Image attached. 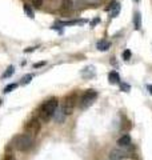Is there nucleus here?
Masks as SVG:
<instances>
[{
	"instance_id": "obj_1",
	"label": "nucleus",
	"mask_w": 152,
	"mask_h": 160,
	"mask_svg": "<svg viewBox=\"0 0 152 160\" xmlns=\"http://www.w3.org/2000/svg\"><path fill=\"white\" fill-rule=\"evenodd\" d=\"M58 107H59L58 99H49L47 102H44L38 109V119L40 120V123H47L51 118H53Z\"/></svg>"
},
{
	"instance_id": "obj_2",
	"label": "nucleus",
	"mask_w": 152,
	"mask_h": 160,
	"mask_svg": "<svg viewBox=\"0 0 152 160\" xmlns=\"http://www.w3.org/2000/svg\"><path fill=\"white\" fill-rule=\"evenodd\" d=\"M33 136L28 133H22V135H16L13 138V148L18 149V151H22V152H25V151H29L32 147H33Z\"/></svg>"
},
{
	"instance_id": "obj_3",
	"label": "nucleus",
	"mask_w": 152,
	"mask_h": 160,
	"mask_svg": "<svg viewBox=\"0 0 152 160\" xmlns=\"http://www.w3.org/2000/svg\"><path fill=\"white\" fill-rule=\"evenodd\" d=\"M134 152H135L134 144H129V146H125V147L118 146V148H115L111 151L109 158H111V160H121V159H125V158H132Z\"/></svg>"
},
{
	"instance_id": "obj_4",
	"label": "nucleus",
	"mask_w": 152,
	"mask_h": 160,
	"mask_svg": "<svg viewBox=\"0 0 152 160\" xmlns=\"http://www.w3.org/2000/svg\"><path fill=\"white\" fill-rule=\"evenodd\" d=\"M96 98H98V92L94 91V89H87V91H84L82 93V96L79 98L78 100V106L80 109H85V108H88L91 104H92Z\"/></svg>"
},
{
	"instance_id": "obj_5",
	"label": "nucleus",
	"mask_w": 152,
	"mask_h": 160,
	"mask_svg": "<svg viewBox=\"0 0 152 160\" xmlns=\"http://www.w3.org/2000/svg\"><path fill=\"white\" fill-rule=\"evenodd\" d=\"M83 6H87V4H85V0H62L60 11L71 12V11H75V9H79Z\"/></svg>"
},
{
	"instance_id": "obj_6",
	"label": "nucleus",
	"mask_w": 152,
	"mask_h": 160,
	"mask_svg": "<svg viewBox=\"0 0 152 160\" xmlns=\"http://www.w3.org/2000/svg\"><path fill=\"white\" fill-rule=\"evenodd\" d=\"M78 100H79V98H78V95H76V92H73L72 95H69V96H67L64 99V102L62 103V107H63L67 116L73 112L76 104H78Z\"/></svg>"
},
{
	"instance_id": "obj_7",
	"label": "nucleus",
	"mask_w": 152,
	"mask_h": 160,
	"mask_svg": "<svg viewBox=\"0 0 152 160\" xmlns=\"http://www.w3.org/2000/svg\"><path fill=\"white\" fill-rule=\"evenodd\" d=\"M24 131L31 136H36L40 132V120L39 119H31L24 124Z\"/></svg>"
},
{
	"instance_id": "obj_8",
	"label": "nucleus",
	"mask_w": 152,
	"mask_h": 160,
	"mask_svg": "<svg viewBox=\"0 0 152 160\" xmlns=\"http://www.w3.org/2000/svg\"><path fill=\"white\" fill-rule=\"evenodd\" d=\"M53 118H55V120H56L58 123H63L64 120H65V118H67V115H65V112H64V109H63V107H62V106L58 107V109L55 111Z\"/></svg>"
},
{
	"instance_id": "obj_9",
	"label": "nucleus",
	"mask_w": 152,
	"mask_h": 160,
	"mask_svg": "<svg viewBox=\"0 0 152 160\" xmlns=\"http://www.w3.org/2000/svg\"><path fill=\"white\" fill-rule=\"evenodd\" d=\"M129 144H132V142H131V136L129 135H123L119 140H118V146L119 147H125V146H129Z\"/></svg>"
},
{
	"instance_id": "obj_10",
	"label": "nucleus",
	"mask_w": 152,
	"mask_h": 160,
	"mask_svg": "<svg viewBox=\"0 0 152 160\" xmlns=\"http://www.w3.org/2000/svg\"><path fill=\"white\" fill-rule=\"evenodd\" d=\"M108 80H109V83H111V84H119V83H120V76H119V73L116 72V71L109 72V75H108Z\"/></svg>"
},
{
	"instance_id": "obj_11",
	"label": "nucleus",
	"mask_w": 152,
	"mask_h": 160,
	"mask_svg": "<svg viewBox=\"0 0 152 160\" xmlns=\"http://www.w3.org/2000/svg\"><path fill=\"white\" fill-rule=\"evenodd\" d=\"M109 47H111V43L107 42V40H100V42H98V44H96V48H98L99 51H107Z\"/></svg>"
},
{
	"instance_id": "obj_12",
	"label": "nucleus",
	"mask_w": 152,
	"mask_h": 160,
	"mask_svg": "<svg viewBox=\"0 0 152 160\" xmlns=\"http://www.w3.org/2000/svg\"><path fill=\"white\" fill-rule=\"evenodd\" d=\"M134 26H135V29H138V31L141 28V16L139 12H136L134 16Z\"/></svg>"
},
{
	"instance_id": "obj_13",
	"label": "nucleus",
	"mask_w": 152,
	"mask_h": 160,
	"mask_svg": "<svg viewBox=\"0 0 152 160\" xmlns=\"http://www.w3.org/2000/svg\"><path fill=\"white\" fill-rule=\"evenodd\" d=\"M23 9H24V13L27 15L28 18H31V19L35 18V13H33V11H32V8H31V6H29V4H24Z\"/></svg>"
},
{
	"instance_id": "obj_14",
	"label": "nucleus",
	"mask_w": 152,
	"mask_h": 160,
	"mask_svg": "<svg viewBox=\"0 0 152 160\" xmlns=\"http://www.w3.org/2000/svg\"><path fill=\"white\" fill-rule=\"evenodd\" d=\"M13 72H15V67H13V66H9V67L6 69V72H4V73L2 75V78H3V79H8V78H11L12 75H13Z\"/></svg>"
},
{
	"instance_id": "obj_15",
	"label": "nucleus",
	"mask_w": 152,
	"mask_h": 160,
	"mask_svg": "<svg viewBox=\"0 0 152 160\" xmlns=\"http://www.w3.org/2000/svg\"><path fill=\"white\" fill-rule=\"evenodd\" d=\"M18 88V84L16 83H12V84H8V86L6 87V88H4V93H9V92H11V91H13V89H16Z\"/></svg>"
},
{
	"instance_id": "obj_16",
	"label": "nucleus",
	"mask_w": 152,
	"mask_h": 160,
	"mask_svg": "<svg viewBox=\"0 0 152 160\" xmlns=\"http://www.w3.org/2000/svg\"><path fill=\"white\" fill-rule=\"evenodd\" d=\"M119 11H120V7H119V4H116V6L112 8V12H111V18H116V16H118Z\"/></svg>"
},
{
	"instance_id": "obj_17",
	"label": "nucleus",
	"mask_w": 152,
	"mask_h": 160,
	"mask_svg": "<svg viewBox=\"0 0 152 160\" xmlns=\"http://www.w3.org/2000/svg\"><path fill=\"white\" fill-rule=\"evenodd\" d=\"M32 78H33V76H32L31 73L27 75V76H24V78L22 79V84H28L29 82H31V79H32Z\"/></svg>"
},
{
	"instance_id": "obj_18",
	"label": "nucleus",
	"mask_w": 152,
	"mask_h": 160,
	"mask_svg": "<svg viewBox=\"0 0 152 160\" xmlns=\"http://www.w3.org/2000/svg\"><path fill=\"white\" fill-rule=\"evenodd\" d=\"M119 84H120V88H121V91H124V92H129L131 87L128 86V84H125V83H119Z\"/></svg>"
},
{
	"instance_id": "obj_19",
	"label": "nucleus",
	"mask_w": 152,
	"mask_h": 160,
	"mask_svg": "<svg viewBox=\"0 0 152 160\" xmlns=\"http://www.w3.org/2000/svg\"><path fill=\"white\" fill-rule=\"evenodd\" d=\"M32 2V6H35V7H42L43 6V0H31Z\"/></svg>"
},
{
	"instance_id": "obj_20",
	"label": "nucleus",
	"mask_w": 152,
	"mask_h": 160,
	"mask_svg": "<svg viewBox=\"0 0 152 160\" xmlns=\"http://www.w3.org/2000/svg\"><path fill=\"white\" fill-rule=\"evenodd\" d=\"M123 59H124V60L131 59V51H129V49H125V51L123 52Z\"/></svg>"
},
{
	"instance_id": "obj_21",
	"label": "nucleus",
	"mask_w": 152,
	"mask_h": 160,
	"mask_svg": "<svg viewBox=\"0 0 152 160\" xmlns=\"http://www.w3.org/2000/svg\"><path fill=\"white\" fill-rule=\"evenodd\" d=\"M4 160H16V159H15V156L12 153H7L6 156H4Z\"/></svg>"
},
{
	"instance_id": "obj_22",
	"label": "nucleus",
	"mask_w": 152,
	"mask_h": 160,
	"mask_svg": "<svg viewBox=\"0 0 152 160\" xmlns=\"http://www.w3.org/2000/svg\"><path fill=\"white\" fill-rule=\"evenodd\" d=\"M44 62H42V63H36V64H33V68H39V67H43L44 66Z\"/></svg>"
},
{
	"instance_id": "obj_23",
	"label": "nucleus",
	"mask_w": 152,
	"mask_h": 160,
	"mask_svg": "<svg viewBox=\"0 0 152 160\" xmlns=\"http://www.w3.org/2000/svg\"><path fill=\"white\" fill-rule=\"evenodd\" d=\"M96 23H99V19H95V20H94V22H92V23H91V27H94V26H95V24H96Z\"/></svg>"
},
{
	"instance_id": "obj_24",
	"label": "nucleus",
	"mask_w": 152,
	"mask_h": 160,
	"mask_svg": "<svg viewBox=\"0 0 152 160\" xmlns=\"http://www.w3.org/2000/svg\"><path fill=\"white\" fill-rule=\"evenodd\" d=\"M147 89H148V91H149V93L152 95V86H151V84H148V86H147Z\"/></svg>"
},
{
	"instance_id": "obj_25",
	"label": "nucleus",
	"mask_w": 152,
	"mask_h": 160,
	"mask_svg": "<svg viewBox=\"0 0 152 160\" xmlns=\"http://www.w3.org/2000/svg\"><path fill=\"white\" fill-rule=\"evenodd\" d=\"M33 49H35V47H31V48L25 49V51H24V52H32V51H33Z\"/></svg>"
},
{
	"instance_id": "obj_26",
	"label": "nucleus",
	"mask_w": 152,
	"mask_h": 160,
	"mask_svg": "<svg viewBox=\"0 0 152 160\" xmlns=\"http://www.w3.org/2000/svg\"><path fill=\"white\" fill-rule=\"evenodd\" d=\"M0 104H2V100H0Z\"/></svg>"
},
{
	"instance_id": "obj_27",
	"label": "nucleus",
	"mask_w": 152,
	"mask_h": 160,
	"mask_svg": "<svg viewBox=\"0 0 152 160\" xmlns=\"http://www.w3.org/2000/svg\"><path fill=\"white\" fill-rule=\"evenodd\" d=\"M136 2H139V0H136Z\"/></svg>"
}]
</instances>
